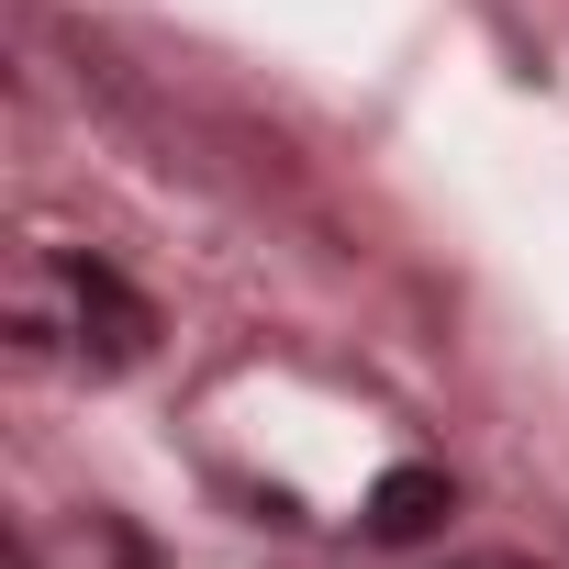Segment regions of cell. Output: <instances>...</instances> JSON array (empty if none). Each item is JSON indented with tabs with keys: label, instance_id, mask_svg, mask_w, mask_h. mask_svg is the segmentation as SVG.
Here are the masks:
<instances>
[{
	"label": "cell",
	"instance_id": "1",
	"mask_svg": "<svg viewBox=\"0 0 569 569\" xmlns=\"http://www.w3.org/2000/svg\"><path fill=\"white\" fill-rule=\"evenodd\" d=\"M68 291H79V336H90V347H101L112 369H123V358H146V336H157V313H146L134 291H123V279H112L101 257H90V268H68Z\"/></svg>",
	"mask_w": 569,
	"mask_h": 569
},
{
	"label": "cell",
	"instance_id": "2",
	"mask_svg": "<svg viewBox=\"0 0 569 569\" xmlns=\"http://www.w3.org/2000/svg\"><path fill=\"white\" fill-rule=\"evenodd\" d=\"M447 513H458L447 469H380V491H369V536H380V547H425Z\"/></svg>",
	"mask_w": 569,
	"mask_h": 569
}]
</instances>
